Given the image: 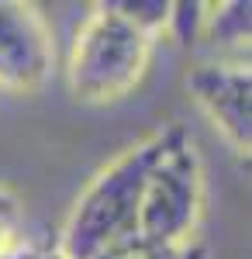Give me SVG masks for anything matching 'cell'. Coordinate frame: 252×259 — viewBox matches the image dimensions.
<instances>
[{"instance_id":"1","label":"cell","mask_w":252,"mask_h":259,"mask_svg":"<svg viewBox=\"0 0 252 259\" xmlns=\"http://www.w3.org/2000/svg\"><path fill=\"white\" fill-rule=\"evenodd\" d=\"M166 135L170 124L124 149L83 187L59 232V252L66 259H97L121 242L138 239L145 187L155 159L166 149Z\"/></svg>"},{"instance_id":"10","label":"cell","mask_w":252,"mask_h":259,"mask_svg":"<svg viewBox=\"0 0 252 259\" xmlns=\"http://www.w3.org/2000/svg\"><path fill=\"white\" fill-rule=\"evenodd\" d=\"M18 214L21 211H0V259H11L18 252Z\"/></svg>"},{"instance_id":"6","label":"cell","mask_w":252,"mask_h":259,"mask_svg":"<svg viewBox=\"0 0 252 259\" xmlns=\"http://www.w3.org/2000/svg\"><path fill=\"white\" fill-rule=\"evenodd\" d=\"M204 41L214 45H252V0H221L207 4Z\"/></svg>"},{"instance_id":"3","label":"cell","mask_w":252,"mask_h":259,"mask_svg":"<svg viewBox=\"0 0 252 259\" xmlns=\"http://www.w3.org/2000/svg\"><path fill=\"white\" fill-rule=\"evenodd\" d=\"M200 211H204V166L187 128L173 121L166 135V149L155 159L145 187L138 239L159 242V245L194 242Z\"/></svg>"},{"instance_id":"12","label":"cell","mask_w":252,"mask_h":259,"mask_svg":"<svg viewBox=\"0 0 252 259\" xmlns=\"http://www.w3.org/2000/svg\"><path fill=\"white\" fill-rule=\"evenodd\" d=\"M0 211H21L18 197H14V194H7V190H0Z\"/></svg>"},{"instance_id":"13","label":"cell","mask_w":252,"mask_h":259,"mask_svg":"<svg viewBox=\"0 0 252 259\" xmlns=\"http://www.w3.org/2000/svg\"><path fill=\"white\" fill-rule=\"evenodd\" d=\"M242 166H245V169H249V173H252V159H242Z\"/></svg>"},{"instance_id":"9","label":"cell","mask_w":252,"mask_h":259,"mask_svg":"<svg viewBox=\"0 0 252 259\" xmlns=\"http://www.w3.org/2000/svg\"><path fill=\"white\" fill-rule=\"evenodd\" d=\"M204 24H207V4L200 0H180L173 4V14H170V35L176 41H194L204 38Z\"/></svg>"},{"instance_id":"5","label":"cell","mask_w":252,"mask_h":259,"mask_svg":"<svg viewBox=\"0 0 252 259\" xmlns=\"http://www.w3.org/2000/svg\"><path fill=\"white\" fill-rule=\"evenodd\" d=\"M52 35L31 4L0 0V90L31 94L52 73Z\"/></svg>"},{"instance_id":"11","label":"cell","mask_w":252,"mask_h":259,"mask_svg":"<svg viewBox=\"0 0 252 259\" xmlns=\"http://www.w3.org/2000/svg\"><path fill=\"white\" fill-rule=\"evenodd\" d=\"M11 259H66L62 252H59V245L56 249H38V245H21L18 252Z\"/></svg>"},{"instance_id":"2","label":"cell","mask_w":252,"mask_h":259,"mask_svg":"<svg viewBox=\"0 0 252 259\" xmlns=\"http://www.w3.org/2000/svg\"><path fill=\"white\" fill-rule=\"evenodd\" d=\"M152 35L142 31L132 18L117 11L114 0L94 4V14L76 31L73 52H69V90L83 104H111L135 90L142 80L149 56H152Z\"/></svg>"},{"instance_id":"4","label":"cell","mask_w":252,"mask_h":259,"mask_svg":"<svg viewBox=\"0 0 252 259\" xmlns=\"http://www.w3.org/2000/svg\"><path fill=\"white\" fill-rule=\"evenodd\" d=\"M187 90L225 142L252 159V66L204 62L187 76Z\"/></svg>"},{"instance_id":"7","label":"cell","mask_w":252,"mask_h":259,"mask_svg":"<svg viewBox=\"0 0 252 259\" xmlns=\"http://www.w3.org/2000/svg\"><path fill=\"white\" fill-rule=\"evenodd\" d=\"M97 259H207L200 242H183V245H159V242H145V239H128L107 249Z\"/></svg>"},{"instance_id":"8","label":"cell","mask_w":252,"mask_h":259,"mask_svg":"<svg viewBox=\"0 0 252 259\" xmlns=\"http://www.w3.org/2000/svg\"><path fill=\"white\" fill-rule=\"evenodd\" d=\"M117 11L124 18H132L142 28L149 31L152 38H159L162 31H170V14H173V4L166 0H114Z\"/></svg>"}]
</instances>
